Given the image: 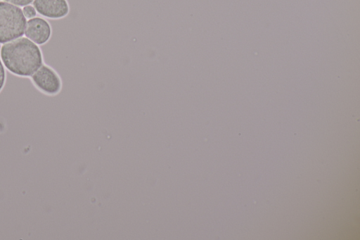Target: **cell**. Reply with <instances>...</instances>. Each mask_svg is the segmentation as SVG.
I'll return each mask as SVG.
<instances>
[{
    "instance_id": "1",
    "label": "cell",
    "mask_w": 360,
    "mask_h": 240,
    "mask_svg": "<svg viewBox=\"0 0 360 240\" xmlns=\"http://www.w3.org/2000/svg\"><path fill=\"white\" fill-rule=\"evenodd\" d=\"M0 56L8 70L21 77L31 76L43 62L39 47L26 37L4 43L1 47Z\"/></svg>"
},
{
    "instance_id": "2",
    "label": "cell",
    "mask_w": 360,
    "mask_h": 240,
    "mask_svg": "<svg viewBox=\"0 0 360 240\" xmlns=\"http://www.w3.org/2000/svg\"><path fill=\"white\" fill-rule=\"evenodd\" d=\"M26 18L22 10L6 1H0V43L4 44L22 37Z\"/></svg>"
},
{
    "instance_id": "3",
    "label": "cell",
    "mask_w": 360,
    "mask_h": 240,
    "mask_svg": "<svg viewBox=\"0 0 360 240\" xmlns=\"http://www.w3.org/2000/svg\"><path fill=\"white\" fill-rule=\"evenodd\" d=\"M31 78L35 87L46 94L56 95L62 89V80L58 73L46 65H41Z\"/></svg>"
},
{
    "instance_id": "4",
    "label": "cell",
    "mask_w": 360,
    "mask_h": 240,
    "mask_svg": "<svg viewBox=\"0 0 360 240\" xmlns=\"http://www.w3.org/2000/svg\"><path fill=\"white\" fill-rule=\"evenodd\" d=\"M35 10L41 15L51 19H60L70 11L67 0H34Z\"/></svg>"
},
{
    "instance_id": "5",
    "label": "cell",
    "mask_w": 360,
    "mask_h": 240,
    "mask_svg": "<svg viewBox=\"0 0 360 240\" xmlns=\"http://www.w3.org/2000/svg\"><path fill=\"white\" fill-rule=\"evenodd\" d=\"M26 25L25 36L34 43L44 44L49 39L51 28L46 20L34 17L30 19Z\"/></svg>"
},
{
    "instance_id": "6",
    "label": "cell",
    "mask_w": 360,
    "mask_h": 240,
    "mask_svg": "<svg viewBox=\"0 0 360 240\" xmlns=\"http://www.w3.org/2000/svg\"><path fill=\"white\" fill-rule=\"evenodd\" d=\"M22 12L25 18L30 19L34 18L37 14L35 8L30 5L24 6Z\"/></svg>"
},
{
    "instance_id": "7",
    "label": "cell",
    "mask_w": 360,
    "mask_h": 240,
    "mask_svg": "<svg viewBox=\"0 0 360 240\" xmlns=\"http://www.w3.org/2000/svg\"><path fill=\"white\" fill-rule=\"evenodd\" d=\"M6 81V72L4 65L0 60V91L2 90Z\"/></svg>"
},
{
    "instance_id": "8",
    "label": "cell",
    "mask_w": 360,
    "mask_h": 240,
    "mask_svg": "<svg viewBox=\"0 0 360 240\" xmlns=\"http://www.w3.org/2000/svg\"><path fill=\"white\" fill-rule=\"evenodd\" d=\"M5 1L9 2L18 6H25L31 4L33 0H4Z\"/></svg>"
}]
</instances>
